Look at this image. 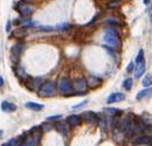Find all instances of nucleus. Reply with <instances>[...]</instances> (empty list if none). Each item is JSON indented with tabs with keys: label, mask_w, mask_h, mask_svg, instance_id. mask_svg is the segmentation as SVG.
<instances>
[{
	"label": "nucleus",
	"mask_w": 152,
	"mask_h": 146,
	"mask_svg": "<svg viewBox=\"0 0 152 146\" xmlns=\"http://www.w3.org/2000/svg\"><path fill=\"white\" fill-rule=\"evenodd\" d=\"M132 71H135V63L130 62L128 64V67H126V73H132Z\"/></svg>",
	"instance_id": "obj_27"
},
{
	"label": "nucleus",
	"mask_w": 152,
	"mask_h": 146,
	"mask_svg": "<svg viewBox=\"0 0 152 146\" xmlns=\"http://www.w3.org/2000/svg\"><path fill=\"white\" fill-rule=\"evenodd\" d=\"M87 84H88V88L90 89H97L102 86V81L96 76H89L87 78Z\"/></svg>",
	"instance_id": "obj_13"
},
{
	"label": "nucleus",
	"mask_w": 152,
	"mask_h": 146,
	"mask_svg": "<svg viewBox=\"0 0 152 146\" xmlns=\"http://www.w3.org/2000/svg\"><path fill=\"white\" fill-rule=\"evenodd\" d=\"M87 88H88V84H87V80L86 78H77L74 81L73 83V89L77 92V93H83L87 91Z\"/></svg>",
	"instance_id": "obj_6"
},
{
	"label": "nucleus",
	"mask_w": 152,
	"mask_h": 146,
	"mask_svg": "<svg viewBox=\"0 0 152 146\" xmlns=\"http://www.w3.org/2000/svg\"><path fill=\"white\" fill-rule=\"evenodd\" d=\"M24 1H27V2H30V1H33V0H24Z\"/></svg>",
	"instance_id": "obj_36"
},
{
	"label": "nucleus",
	"mask_w": 152,
	"mask_h": 146,
	"mask_svg": "<svg viewBox=\"0 0 152 146\" xmlns=\"http://www.w3.org/2000/svg\"><path fill=\"white\" fill-rule=\"evenodd\" d=\"M2 133H4V132H2V130H0V137L2 136Z\"/></svg>",
	"instance_id": "obj_35"
},
{
	"label": "nucleus",
	"mask_w": 152,
	"mask_h": 146,
	"mask_svg": "<svg viewBox=\"0 0 152 146\" xmlns=\"http://www.w3.org/2000/svg\"><path fill=\"white\" fill-rule=\"evenodd\" d=\"M56 89L58 86L55 81H46L37 90V93L40 97H52L56 93Z\"/></svg>",
	"instance_id": "obj_3"
},
{
	"label": "nucleus",
	"mask_w": 152,
	"mask_h": 146,
	"mask_svg": "<svg viewBox=\"0 0 152 146\" xmlns=\"http://www.w3.org/2000/svg\"><path fill=\"white\" fill-rule=\"evenodd\" d=\"M142 84H143L145 88L151 87L152 86V75L151 74L145 75V77H144V78H143V81H142Z\"/></svg>",
	"instance_id": "obj_21"
},
{
	"label": "nucleus",
	"mask_w": 152,
	"mask_h": 146,
	"mask_svg": "<svg viewBox=\"0 0 152 146\" xmlns=\"http://www.w3.org/2000/svg\"><path fill=\"white\" fill-rule=\"evenodd\" d=\"M150 1H151V0H143V2H144L145 5H149V4H150Z\"/></svg>",
	"instance_id": "obj_34"
},
{
	"label": "nucleus",
	"mask_w": 152,
	"mask_h": 146,
	"mask_svg": "<svg viewBox=\"0 0 152 146\" xmlns=\"http://www.w3.org/2000/svg\"><path fill=\"white\" fill-rule=\"evenodd\" d=\"M26 29H27V27H21V28L17 29L15 32H14V34H15V36H18V37H21V36H24L25 34H26Z\"/></svg>",
	"instance_id": "obj_24"
},
{
	"label": "nucleus",
	"mask_w": 152,
	"mask_h": 146,
	"mask_svg": "<svg viewBox=\"0 0 152 146\" xmlns=\"http://www.w3.org/2000/svg\"><path fill=\"white\" fill-rule=\"evenodd\" d=\"M26 108H28L33 111H41L43 109V104H39V103H33V102H27L25 104Z\"/></svg>",
	"instance_id": "obj_18"
},
{
	"label": "nucleus",
	"mask_w": 152,
	"mask_h": 146,
	"mask_svg": "<svg viewBox=\"0 0 152 146\" xmlns=\"http://www.w3.org/2000/svg\"><path fill=\"white\" fill-rule=\"evenodd\" d=\"M108 115H110V116H120L122 115V111H120L118 109H116V108H105V110H104Z\"/></svg>",
	"instance_id": "obj_20"
},
{
	"label": "nucleus",
	"mask_w": 152,
	"mask_h": 146,
	"mask_svg": "<svg viewBox=\"0 0 152 146\" xmlns=\"http://www.w3.org/2000/svg\"><path fill=\"white\" fill-rule=\"evenodd\" d=\"M132 84H133L132 78H126V80L123 82V88H124L126 91H130L131 88H132Z\"/></svg>",
	"instance_id": "obj_23"
},
{
	"label": "nucleus",
	"mask_w": 152,
	"mask_h": 146,
	"mask_svg": "<svg viewBox=\"0 0 152 146\" xmlns=\"http://www.w3.org/2000/svg\"><path fill=\"white\" fill-rule=\"evenodd\" d=\"M151 93H152V88L151 87L145 88V89L140 90V91H139V92L136 95V99H137V101H142L143 98H146V97H149Z\"/></svg>",
	"instance_id": "obj_16"
},
{
	"label": "nucleus",
	"mask_w": 152,
	"mask_h": 146,
	"mask_svg": "<svg viewBox=\"0 0 152 146\" xmlns=\"http://www.w3.org/2000/svg\"><path fill=\"white\" fill-rule=\"evenodd\" d=\"M105 32H107L105 35H104L105 43L109 47H111L112 49L118 50L122 46L121 39H120V35H118V30H116L115 28L111 27V28H107Z\"/></svg>",
	"instance_id": "obj_1"
},
{
	"label": "nucleus",
	"mask_w": 152,
	"mask_h": 146,
	"mask_svg": "<svg viewBox=\"0 0 152 146\" xmlns=\"http://www.w3.org/2000/svg\"><path fill=\"white\" fill-rule=\"evenodd\" d=\"M125 99V95L123 92H114L111 93L108 99H107V103L108 104H114V103H118V102H122Z\"/></svg>",
	"instance_id": "obj_11"
},
{
	"label": "nucleus",
	"mask_w": 152,
	"mask_h": 146,
	"mask_svg": "<svg viewBox=\"0 0 152 146\" xmlns=\"http://www.w3.org/2000/svg\"><path fill=\"white\" fill-rule=\"evenodd\" d=\"M132 143L135 145H152V137H150V136H139Z\"/></svg>",
	"instance_id": "obj_12"
},
{
	"label": "nucleus",
	"mask_w": 152,
	"mask_h": 146,
	"mask_svg": "<svg viewBox=\"0 0 152 146\" xmlns=\"http://www.w3.org/2000/svg\"><path fill=\"white\" fill-rule=\"evenodd\" d=\"M15 8H17L18 13L20 14V17H22V18H30V15L33 14V12H34V8L32 7V5H30V2L24 1V0L19 1L17 4Z\"/></svg>",
	"instance_id": "obj_4"
},
{
	"label": "nucleus",
	"mask_w": 152,
	"mask_h": 146,
	"mask_svg": "<svg viewBox=\"0 0 152 146\" xmlns=\"http://www.w3.org/2000/svg\"><path fill=\"white\" fill-rule=\"evenodd\" d=\"M15 71H17V76H18L19 78H21V80H28V78H30V76L27 75V73H26L21 67H18V68L15 69Z\"/></svg>",
	"instance_id": "obj_19"
},
{
	"label": "nucleus",
	"mask_w": 152,
	"mask_h": 146,
	"mask_svg": "<svg viewBox=\"0 0 152 146\" xmlns=\"http://www.w3.org/2000/svg\"><path fill=\"white\" fill-rule=\"evenodd\" d=\"M149 19H150V22L152 24V6L150 7V9H149Z\"/></svg>",
	"instance_id": "obj_32"
},
{
	"label": "nucleus",
	"mask_w": 152,
	"mask_h": 146,
	"mask_svg": "<svg viewBox=\"0 0 152 146\" xmlns=\"http://www.w3.org/2000/svg\"><path fill=\"white\" fill-rule=\"evenodd\" d=\"M56 28H58V29H61V30H64V29L70 28V25H69V24H61V25H59V26H58Z\"/></svg>",
	"instance_id": "obj_28"
},
{
	"label": "nucleus",
	"mask_w": 152,
	"mask_h": 146,
	"mask_svg": "<svg viewBox=\"0 0 152 146\" xmlns=\"http://www.w3.org/2000/svg\"><path fill=\"white\" fill-rule=\"evenodd\" d=\"M142 120H143L146 125H149V126H151L152 125V118L150 116H148V115H144L143 118H142Z\"/></svg>",
	"instance_id": "obj_25"
},
{
	"label": "nucleus",
	"mask_w": 152,
	"mask_h": 146,
	"mask_svg": "<svg viewBox=\"0 0 152 146\" xmlns=\"http://www.w3.org/2000/svg\"><path fill=\"white\" fill-rule=\"evenodd\" d=\"M145 63V58H144V49H140L138 52V55L136 58V64H142Z\"/></svg>",
	"instance_id": "obj_22"
},
{
	"label": "nucleus",
	"mask_w": 152,
	"mask_h": 146,
	"mask_svg": "<svg viewBox=\"0 0 152 146\" xmlns=\"http://www.w3.org/2000/svg\"><path fill=\"white\" fill-rule=\"evenodd\" d=\"M67 123H68L71 127L80 126L81 123H82V117L77 116V115H70V116L67 118Z\"/></svg>",
	"instance_id": "obj_14"
},
{
	"label": "nucleus",
	"mask_w": 152,
	"mask_h": 146,
	"mask_svg": "<svg viewBox=\"0 0 152 146\" xmlns=\"http://www.w3.org/2000/svg\"><path fill=\"white\" fill-rule=\"evenodd\" d=\"M60 118H62V116H60V115H58V116L48 117V118H47V120H48V122H53V120H59Z\"/></svg>",
	"instance_id": "obj_29"
},
{
	"label": "nucleus",
	"mask_w": 152,
	"mask_h": 146,
	"mask_svg": "<svg viewBox=\"0 0 152 146\" xmlns=\"http://www.w3.org/2000/svg\"><path fill=\"white\" fill-rule=\"evenodd\" d=\"M145 73V63L137 64L136 70H135V78H140Z\"/></svg>",
	"instance_id": "obj_17"
},
{
	"label": "nucleus",
	"mask_w": 152,
	"mask_h": 146,
	"mask_svg": "<svg viewBox=\"0 0 152 146\" xmlns=\"http://www.w3.org/2000/svg\"><path fill=\"white\" fill-rule=\"evenodd\" d=\"M42 83H43V81L40 77H37V78H32V77H30L28 81H27V83H26V86L32 91H37L40 89V87L42 86Z\"/></svg>",
	"instance_id": "obj_9"
},
{
	"label": "nucleus",
	"mask_w": 152,
	"mask_h": 146,
	"mask_svg": "<svg viewBox=\"0 0 152 146\" xmlns=\"http://www.w3.org/2000/svg\"><path fill=\"white\" fill-rule=\"evenodd\" d=\"M59 90L62 95H71L73 93V82L68 78V77H61L60 82H59Z\"/></svg>",
	"instance_id": "obj_5"
},
{
	"label": "nucleus",
	"mask_w": 152,
	"mask_h": 146,
	"mask_svg": "<svg viewBox=\"0 0 152 146\" xmlns=\"http://www.w3.org/2000/svg\"><path fill=\"white\" fill-rule=\"evenodd\" d=\"M42 136V129L40 126H35L27 133V137H24V143L25 146H36L40 143Z\"/></svg>",
	"instance_id": "obj_2"
},
{
	"label": "nucleus",
	"mask_w": 152,
	"mask_h": 146,
	"mask_svg": "<svg viewBox=\"0 0 152 146\" xmlns=\"http://www.w3.org/2000/svg\"><path fill=\"white\" fill-rule=\"evenodd\" d=\"M87 104H88V101H84V102H81L80 104H77V105H74L71 110H79L80 108H83V106H84V105H87Z\"/></svg>",
	"instance_id": "obj_26"
},
{
	"label": "nucleus",
	"mask_w": 152,
	"mask_h": 146,
	"mask_svg": "<svg viewBox=\"0 0 152 146\" xmlns=\"http://www.w3.org/2000/svg\"><path fill=\"white\" fill-rule=\"evenodd\" d=\"M2 86H4V78L0 76V88L2 87Z\"/></svg>",
	"instance_id": "obj_33"
},
{
	"label": "nucleus",
	"mask_w": 152,
	"mask_h": 146,
	"mask_svg": "<svg viewBox=\"0 0 152 146\" xmlns=\"http://www.w3.org/2000/svg\"><path fill=\"white\" fill-rule=\"evenodd\" d=\"M69 124L67 123V122H56L55 123V125H54V127L60 132L62 136H64V137H69V134H70V130H69Z\"/></svg>",
	"instance_id": "obj_7"
},
{
	"label": "nucleus",
	"mask_w": 152,
	"mask_h": 146,
	"mask_svg": "<svg viewBox=\"0 0 152 146\" xmlns=\"http://www.w3.org/2000/svg\"><path fill=\"white\" fill-rule=\"evenodd\" d=\"M6 32L7 33H9L11 32V29H12V22L11 21H7V24H6Z\"/></svg>",
	"instance_id": "obj_31"
},
{
	"label": "nucleus",
	"mask_w": 152,
	"mask_h": 146,
	"mask_svg": "<svg viewBox=\"0 0 152 146\" xmlns=\"http://www.w3.org/2000/svg\"><path fill=\"white\" fill-rule=\"evenodd\" d=\"M22 49H24V45H21V43H17V45H14L12 47V49H11V58H12V61L14 63L18 62L19 56L22 53Z\"/></svg>",
	"instance_id": "obj_8"
},
{
	"label": "nucleus",
	"mask_w": 152,
	"mask_h": 146,
	"mask_svg": "<svg viewBox=\"0 0 152 146\" xmlns=\"http://www.w3.org/2000/svg\"><path fill=\"white\" fill-rule=\"evenodd\" d=\"M1 110L5 111V112H14L17 110V105L11 103V102L5 101V102L1 103Z\"/></svg>",
	"instance_id": "obj_15"
},
{
	"label": "nucleus",
	"mask_w": 152,
	"mask_h": 146,
	"mask_svg": "<svg viewBox=\"0 0 152 146\" xmlns=\"http://www.w3.org/2000/svg\"><path fill=\"white\" fill-rule=\"evenodd\" d=\"M82 119L88 124H96L98 122V116L92 111H84L82 114Z\"/></svg>",
	"instance_id": "obj_10"
},
{
	"label": "nucleus",
	"mask_w": 152,
	"mask_h": 146,
	"mask_svg": "<svg viewBox=\"0 0 152 146\" xmlns=\"http://www.w3.org/2000/svg\"><path fill=\"white\" fill-rule=\"evenodd\" d=\"M36 30H43V32H52L53 28L52 27H37V28H35Z\"/></svg>",
	"instance_id": "obj_30"
}]
</instances>
